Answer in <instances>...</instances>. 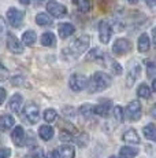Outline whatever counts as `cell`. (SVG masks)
<instances>
[{"instance_id": "277c9868", "label": "cell", "mask_w": 156, "mask_h": 158, "mask_svg": "<svg viewBox=\"0 0 156 158\" xmlns=\"http://www.w3.org/2000/svg\"><path fill=\"white\" fill-rule=\"evenodd\" d=\"M123 111H125V117L127 118L129 121H138L141 118V114H142L141 103L138 101H131L126 106V109Z\"/></svg>"}, {"instance_id": "ffe728a7", "label": "cell", "mask_w": 156, "mask_h": 158, "mask_svg": "<svg viewBox=\"0 0 156 158\" xmlns=\"http://www.w3.org/2000/svg\"><path fill=\"white\" fill-rule=\"evenodd\" d=\"M41 44L44 47H55L56 45V37L52 32H45L41 36Z\"/></svg>"}, {"instance_id": "d4e9b609", "label": "cell", "mask_w": 156, "mask_h": 158, "mask_svg": "<svg viewBox=\"0 0 156 158\" xmlns=\"http://www.w3.org/2000/svg\"><path fill=\"white\" fill-rule=\"evenodd\" d=\"M142 132H144V136H145L148 140L156 142V127L154 125V124H148V125H145L144 129H142Z\"/></svg>"}, {"instance_id": "5b68a950", "label": "cell", "mask_w": 156, "mask_h": 158, "mask_svg": "<svg viewBox=\"0 0 156 158\" xmlns=\"http://www.w3.org/2000/svg\"><path fill=\"white\" fill-rule=\"evenodd\" d=\"M68 84H70V88L73 91H76V92H80V91L85 89L86 87H88V78H86V76L84 74H73L70 77V80H68Z\"/></svg>"}, {"instance_id": "2e32d148", "label": "cell", "mask_w": 156, "mask_h": 158, "mask_svg": "<svg viewBox=\"0 0 156 158\" xmlns=\"http://www.w3.org/2000/svg\"><path fill=\"white\" fill-rule=\"evenodd\" d=\"M58 32H59L60 39H67L76 32V28H74L71 23H60V25L58 26Z\"/></svg>"}, {"instance_id": "cb8c5ba5", "label": "cell", "mask_w": 156, "mask_h": 158, "mask_svg": "<svg viewBox=\"0 0 156 158\" xmlns=\"http://www.w3.org/2000/svg\"><path fill=\"white\" fill-rule=\"evenodd\" d=\"M36 40H37V35H36L34 30H28V32H25L22 36L23 44L28 45V47H32V45L36 43Z\"/></svg>"}, {"instance_id": "8d00e7d4", "label": "cell", "mask_w": 156, "mask_h": 158, "mask_svg": "<svg viewBox=\"0 0 156 158\" xmlns=\"http://www.w3.org/2000/svg\"><path fill=\"white\" fill-rule=\"evenodd\" d=\"M10 156H11V150L8 147L0 148V158H8Z\"/></svg>"}, {"instance_id": "b9f144b4", "label": "cell", "mask_w": 156, "mask_h": 158, "mask_svg": "<svg viewBox=\"0 0 156 158\" xmlns=\"http://www.w3.org/2000/svg\"><path fill=\"white\" fill-rule=\"evenodd\" d=\"M6 23H4V19H3L2 17H0V35H4V32H6Z\"/></svg>"}, {"instance_id": "ba28073f", "label": "cell", "mask_w": 156, "mask_h": 158, "mask_svg": "<svg viewBox=\"0 0 156 158\" xmlns=\"http://www.w3.org/2000/svg\"><path fill=\"white\" fill-rule=\"evenodd\" d=\"M112 36V28H111L108 21H101L99 23V37L103 44H107Z\"/></svg>"}, {"instance_id": "ab89813d", "label": "cell", "mask_w": 156, "mask_h": 158, "mask_svg": "<svg viewBox=\"0 0 156 158\" xmlns=\"http://www.w3.org/2000/svg\"><path fill=\"white\" fill-rule=\"evenodd\" d=\"M144 2L146 3V6H148L151 10H156V0H144Z\"/></svg>"}, {"instance_id": "8fae6325", "label": "cell", "mask_w": 156, "mask_h": 158, "mask_svg": "<svg viewBox=\"0 0 156 158\" xmlns=\"http://www.w3.org/2000/svg\"><path fill=\"white\" fill-rule=\"evenodd\" d=\"M140 73H141V66L138 63H136L134 66H131V68L129 69L127 74H126V85H127V88H131L134 85L137 78L140 77Z\"/></svg>"}, {"instance_id": "4dcf8cb0", "label": "cell", "mask_w": 156, "mask_h": 158, "mask_svg": "<svg viewBox=\"0 0 156 158\" xmlns=\"http://www.w3.org/2000/svg\"><path fill=\"white\" fill-rule=\"evenodd\" d=\"M56 117H58V113L53 109H48V110L44 111V120L47 123H53L56 120Z\"/></svg>"}, {"instance_id": "7a4b0ae2", "label": "cell", "mask_w": 156, "mask_h": 158, "mask_svg": "<svg viewBox=\"0 0 156 158\" xmlns=\"http://www.w3.org/2000/svg\"><path fill=\"white\" fill-rule=\"evenodd\" d=\"M89 43H91V37H89L88 35H82V36H80L70 47L64 48V50H63V54H64V55H68V58H71V59H74V58L80 56L81 54L85 52V51L88 50Z\"/></svg>"}, {"instance_id": "836d02e7", "label": "cell", "mask_w": 156, "mask_h": 158, "mask_svg": "<svg viewBox=\"0 0 156 158\" xmlns=\"http://www.w3.org/2000/svg\"><path fill=\"white\" fill-rule=\"evenodd\" d=\"M71 139H73L71 132H68V131H66V129H63L60 132V140H63V142H71Z\"/></svg>"}, {"instance_id": "44dd1931", "label": "cell", "mask_w": 156, "mask_h": 158, "mask_svg": "<svg viewBox=\"0 0 156 158\" xmlns=\"http://www.w3.org/2000/svg\"><path fill=\"white\" fill-rule=\"evenodd\" d=\"M149 47H151V40H149L146 33H142L138 37V51L140 52H148Z\"/></svg>"}, {"instance_id": "c3c4849f", "label": "cell", "mask_w": 156, "mask_h": 158, "mask_svg": "<svg viewBox=\"0 0 156 158\" xmlns=\"http://www.w3.org/2000/svg\"><path fill=\"white\" fill-rule=\"evenodd\" d=\"M110 158H116V157H115V156H112V157H110Z\"/></svg>"}, {"instance_id": "7c38bea8", "label": "cell", "mask_w": 156, "mask_h": 158, "mask_svg": "<svg viewBox=\"0 0 156 158\" xmlns=\"http://www.w3.org/2000/svg\"><path fill=\"white\" fill-rule=\"evenodd\" d=\"M111 110H112V103H111V101H101L99 105L93 106V114H97L100 117H107Z\"/></svg>"}, {"instance_id": "9c48e42d", "label": "cell", "mask_w": 156, "mask_h": 158, "mask_svg": "<svg viewBox=\"0 0 156 158\" xmlns=\"http://www.w3.org/2000/svg\"><path fill=\"white\" fill-rule=\"evenodd\" d=\"M131 50V43L127 39H118L112 45V51L116 55H123Z\"/></svg>"}, {"instance_id": "60d3db41", "label": "cell", "mask_w": 156, "mask_h": 158, "mask_svg": "<svg viewBox=\"0 0 156 158\" xmlns=\"http://www.w3.org/2000/svg\"><path fill=\"white\" fill-rule=\"evenodd\" d=\"M45 158H59L58 150H52V151H49V153L47 154V157H45Z\"/></svg>"}, {"instance_id": "f907efd6", "label": "cell", "mask_w": 156, "mask_h": 158, "mask_svg": "<svg viewBox=\"0 0 156 158\" xmlns=\"http://www.w3.org/2000/svg\"><path fill=\"white\" fill-rule=\"evenodd\" d=\"M0 142H2V140H0Z\"/></svg>"}, {"instance_id": "f546056e", "label": "cell", "mask_w": 156, "mask_h": 158, "mask_svg": "<svg viewBox=\"0 0 156 158\" xmlns=\"http://www.w3.org/2000/svg\"><path fill=\"white\" fill-rule=\"evenodd\" d=\"M112 110H114V118H115L118 123H123V120H125V111H123V109H122L121 106H115Z\"/></svg>"}, {"instance_id": "d590c367", "label": "cell", "mask_w": 156, "mask_h": 158, "mask_svg": "<svg viewBox=\"0 0 156 158\" xmlns=\"http://www.w3.org/2000/svg\"><path fill=\"white\" fill-rule=\"evenodd\" d=\"M77 143H78V146H81V147H85L86 143H88V135L84 133V135H81L80 138H77Z\"/></svg>"}, {"instance_id": "484cf974", "label": "cell", "mask_w": 156, "mask_h": 158, "mask_svg": "<svg viewBox=\"0 0 156 158\" xmlns=\"http://www.w3.org/2000/svg\"><path fill=\"white\" fill-rule=\"evenodd\" d=\"M36 23L40 26H48L52 23V19H51V17L48 14L40 13V14H37V17H36Z\"/></svg>"}, {"instance_id": "7402d4cb", "label": "cell", "mask_w": 156, "mask_h": 158, "mask_svg": "<svg viewBox=\"0 0 156 158\" xmlns=\"http://www.w3.org/2000/svg\"><path fill=\"white\" fill-rule=\"evenodd\" d=\"M138 154V150L130 146H123V147L119 150V157L121 158H134Z\"/></svg>"}, {"instance_id": "7dc6e473", "label": "cell", "mask_w": 156, "mask_h": 158, "mask_svg": "<svg viewBox=\"0 0 156 158\" xmlns=\"http://www.w3.org/2000/svg\"><path fill=\"white\" fill-rule=\"evenodd\" d=\"M129 3H130V4H137V3H138V0H127Z\"/></svg>"}, {"instance_id": "d6986e66", "label": "cell", "mask_w": 156, "mask_h": 158, "mask_svg": "<svg viewBox=\"0 0 156 158\" xmlns=\"http://www.w3.org/2000/svg\"><path fill=\"white\" fill-rule=\"evenodd\" d=\"M58 153H59V158H74V156H76V150L70 144H63L58 150Z\"/></svg>"}, {"instance_id": "ee69618b", "label": "cell", "mask_w": 156, "mask_h": 158, "mask_svg": "<svg viewBox=\"0 0 156 158\" xmlns=\"http://www.w3.org/2000/svg\"><path fill=\"white\" fill-rule=\"evenodd\" d=\"M152 39H154V44L156 45V28H154V30H152Z\"/></svg>"}, {"instance_id": "e575fe53", "label": "cell", "mask_w": 156, "mask_h": 158, "mask_svg": "<svg viewBox=\"0 0 156 158\" xmlns=\"http://www.w3.org/2000/svg\"><path fill=\"white\" fill-rule=\"evenodd\" d=\"M30 157L33 158H43V150L40 147H34L30 151Z\"/></svg>"}, {"instance_id": "5bb4252c", "label": "cell", "mask_w": 156, "mask_h": 158, "mask_svg": "<svg viewBox=\"0 0 156 158\" xmlns=\"http://www.w3.org/2000/svg\"><path fill=\"white\" fill-rule=\"evenodd\" d=\"M106 54L101 52L100 48H93L88 52L86 55V60H95V62L100 63V65H104V60H106Z\"/></svg>"}, {"instance_id": "7bdbcfd3", "label": "cell", "mask_w": 156, "mask_h": 158, "mask_svg": "<svg viewBox=\"0 0 156 158\" xmlns=\"http://www.w3.org/2000/svg\"><path fill=\"white\" fill-rule=\"evenodd\" d=\"M151 115H152V117H154V118H156V103H155L154 106H152V110H151Z\"/></svg>"}, {"instance_id": "ac0fdd59", "label": "cell", "mask_w": 156, "mask_h": 158, "mask_svg": "<svg viewBox=\"0 0 156 158\" xmlns=\"http://www.w3.org/2000/svg\"><path fill=\"white\" fill-rule=\"evenodd\" d=\"M122 139H123L126 143H133V144H138L140 143V136L134 129L126 131V132L123 133V136H122Z\"/></svg>"}, {"instance_id": "f1b7e54d", "label": "cell", "mask_w": 156, "mask_h": 158, "mask_svg": "<svg viewBox=\"0 0 156 158\" xmlns=\"http://www.w3.org/2000/svg\"><path fill=\"white\" fill-rule=\"evenodd\" d=\"M74 4L81 13H88L91 10V2L89 0H74Z\"/></svg>"}, {"instance_id": "f35d334b", "label": "cell", "mask_w": 156, "mask_h": 158, "mask_svg": "<svg viewBox=\"0 0 156 158\" xmlns=\"http://www.w3.org/2000/svg\"><path fill=\"white\" fill-rule=\"evenodd\" d=\"M6 95H7V92H6L4 88H0V106L4 103L6 101Z\"/></svg>"}, {"instance_id": "f6af8a7d", "label": "cell", "mask_w": 156, "mask_h": 158, "mask_svg": "<svg viewBox=\"0 0 156 158\" xmlns=\"http://www.w3.org/2000/svg\"><path fill=\"white\" fill-rule=\"evenodd\" d=\"M152 91H155V92H156V78L152 81Z\"/></svg>"}, {"instance_id": "681fc988", "label": "cell", "mask_w": 156, "mask_h": 158, "mask_svg": "<svg viewBox=\"0 0 156 158\" xmlns=\"http://www.w3.org/2000/svg\"><path fill=\"white\" fill-rule=\"evenodd\" d=\"M25 158H33V157H30V156H29V157H25Z\"/></svg>"}, {"instance_id": "3957f363", "label": "cell", "mask_w": 156, "mask_h": 158, "mask_svg": "<svg viewBox=\"0 0 156 158\" xmlns=\"http://www.w3.org/2000/svg\"><path fill=\"white\" fill-rule=\"evenodd\" d=\"M22 117L26 123L36 124V123H38V120H40V110H38V107L33 102H29V103H26L25 107H23Z\"/></svg>"}, {"instance_id": "8992f818", "label": "cell", "mask_w": 156, "mask_h": 158, "mask_svg": "<svg viewBox=\"0 0 156 158\" xmlns=\"http://www.w3.org/2000/svg\"><path fill=\"white\" fill-rule=\"evenodd\" d=\"M23 11L18 10V8L11 7L10 10L7 11V21L13 28H19L23 22Z\"/></svg>"}, {"instance_id": "52a82bcc", "label": "cell", "mask_w": 156, "mask_h": 158, "mask_svg": "<svg viewBox=\"0 0 156 158\" xmlns=\"http://www.w3.org/2000/svg\"><path fill=\"white\" fill-rule=\"evenodd\" d=\"M47 10H48V13L55 18L64 17L66 13H67V8L63 4H60V3L55 2V0H51V2L47 3Z\"/></svg>"}, {"instance_id": "603a6c76", "label": "cell", "mask_w": 156, "mask_h": 158, "mask_svg": "<svg viewBox=\"0 0 156 158\" xmlns=\"http://www.w3.org/2000/svg\"><path fill=\"white\" fill-rule=\"evenodd\" d=\"M38 135H40V138L43 139V140H51L53 136V128L49 125H41L40 129H38Z\"/></svg>"}, {"instance_id": "4316f807", "label": "cell", "mask_w": 156, "mask_h": 158, "mask_svg": "<svg viewBox=\"0 0 156 158\" xmlns=\"http://www.w3.org/2000/svg\"><path fill=\"white\" fill-rule=\"evenodd\" d=\"M137 95L140 96V98H144V99H149L152 95V91L151 88H149L146 84H141V85L138 87V89H137Z\"/></svg>"}, {"instance_id": "83f0119b", "label": "cell", "mask_w": 156, "mask_h": 158, "mask_svg": "<svg viewBox=\"0 0 156 158\" xmlns=\"http://www.w3.org/2000/svg\"><path fill=\"white\" fill-rule=\"evenodd\" d=\"M80 113L84 118L89 120V118L92 117V114H93V106L89 105V103H85V105H82L80 107Z\"/></svg>"}, {"instance_id": "6da1fadb", "label": "cell", "mask_w": 156, "mask_h": 158, "mask_svg": "<svg viewBox=\"0 0 156 158\" xmlns=\"http://www.w3.org/2000/svg\"><path fill=\"white\" fill-rule=\"evenodd\" d=\"M111 84H112V77L110 74H107L104 72H96L91 77V80L88 81V87L86 88H88V91L91 94H95L110 88Z\"/></svg>"}, {"instance_id": "9a60e30c", "label": "cell", "mask_w": 156, "mask_h": 158, "mask_svg": "<svg viewBox=\"0 0 156 158\" xmlns=\"http://www.w3.org/2000/svg\"><path fill=\"white\" fill-rule=\"evenodd\" d=\"M14 124H15V120H14L13 115H10V114L0 115V132L13 128Z\"/></svg>"}, {"instance_id": "4fadbf2b", "label": "cell", "mask_w": 156, "mask_h": 158, "mask_svg": "<svg viewBox=\"0 0 156 158\" xmlns=\"http://www.w3.org/2000/svg\"><path fill=\"white\" fill-rule=\"evenodd\" d=\"M11 139H13L14 144L18 146V147H22L25 144V132H23V128L21 125L14 128L13 133H11Z\"/></svg>"}, {"instance_id": "74e56055", "label": "cell", "mask_w": 156, "mask_h": 158, "mask_svg": "<svg viewBox=\"0 0 156 158\" xmlns=\"http://www.w3.org/2000/svg\"><path fill=\"white\" fill-rule=\"evenodd\" d=\"M8 76V70L3 66V63L0 62V78H6Z\"/></svg>"}, {"instance_id": "30bf717a", "label": "cell", "mask_w": 156, "mask_h": 158, "mask_svg": "<svg viewBox=\"0 0 156 158\" xmlns=\"http://www.w3.org/2000/svg\"><path fill=\"white\" fill-rule=\"evenodd\" d=\"M7 47L13 54H22L23 52V44L18 40V37L13 33L7 35Z\"/></svg>"}, {"instance_id": "bcb514c9", "label": "cell", "mask_w": 156, "mask_h": 158, "mask_svg": "<svg viewBox=\"0 0 156 158\" xmlns=\"http://www.w3.org/2000/svg\"><path fill=\"white\" fill-rule=\"evenodd\" d=\"M21 3H22V4H25V6H28L29 3H30V0H19Z\"/></svg>"}, {"instance_id": "e0dca14e", "label": "cell", "mask_w": 156, "mask_h": 158, "mask_svg": "<svg viewBox=\"0 0 156 158\" xmlns=\"http://www.w3.org/2000/svg\"><path fill=\"white\" fill-rule=\"evenodd\" d=\"M21 106H22V95L21 94H15V95L11 96L10 102H8V107H10L11 111H14V113H18L21 109Z\"/></svg>"}, {"instance_id": "d6a6232c", "label": "cell", "mask_w": 156, "mask_h": 158, "mask_svg": "<svg viewBox=\"0 0 156 158\" xmlns=\"http://www.w3.org/2000/svg\"><path fill=\"white\" fill-rule=\"evenodd\" d=\"M156 74V65L154 62H148L146 63V76L148 77H154Z\"/></svg>"}, {"instance_id": "1f68e13d", "label": "cell", "mask_w": 156, "mask_h": 158, "mask_svg": "<svg viewBox=\"0 0 156 158\" xmlns=\"http://www.w3.org/2000/svg\"><path fill=\"white\" fill-rule=\"evenodd\" d=\"M111 70H112L114 74L119 76V74H122V66L116 60H111Z\"/></svg>"}]
</instances>
